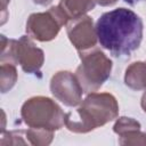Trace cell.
<instances>
[{"instance_id":"1","label":"cell","mask_w":146,"mask_h":146,"mask_svg":"<svg viewBox=\"0 0 146 146\" xmlns=\"http://www.w3.org/2000/svg\"><path fill=\"white\" fill-rule=\"evenodd\" d=\"M95 29L100 46L114 57H129L143 40L141 18L122 7L104 13Z\"/></svg>"},{"instance_id":"2","label":"cell","mask_w":146,"mask_h":146,"mask_svg":"<svg viewBox=\"0 0 146 146\" xmlns=\"http://www.w3.org/2000/svg\"><path fill=\"white\" fill-rule=\"evenodd\" d=\"M117 113L119 106L112 95L91 92L76 108L79 119L65 114V124L73 132H88L114 120Z\"/></svg>"},{"instance_id":"3","label":"cell","mask_w":146,"mask_h":146,"mask_svg":"<svg viewBox=\"0 0 146 146\" xmlns=\"http://www.w3.org/2000/svg\"><path fill=\"white\" fill-rule=\"evenodd\" d=\"M22 117L31 129L57 130L65 123V115L60 107L50 98L34 97L24 103Z\"/></svg>"},{"instance_id":"4","label":"cell","mask_w":146,"mask_h":146,"mask_svg":"<svg viewBox=\"0 0 146 146\" xmlns=\"http://www.w3.org/2000/svg\"><path fill=\"white\" fill-rule=\"evenodd\" d=\"M81 65L76 68L78 78L83 92L96 91L110 78L112 62L100 50L80 52Z\"/></svg>"},{"instance_id":"5","label":"cell","mask_w":146,"mask_h":146,"mask_svg":"<svg viewBox=\"0 0 146 146\" xmlns=\"http://www.w3.org/2000/svg\"><path fill=\"white\" fill-rule=\"evenodd\" d=\"M43 51L35 47L29 36L24 35L18 41L8 40V46L2 41L1 62L18 63L26 73H39L43 64Z\"/></svg>"},{"instance_id":"6","label":"cell","mask_w":146,"mask_h":146,"mask_svg":"<svg viewBox=\"0 0 146 146\" xmlns=\"http://www.w3.org/2000/svg\"><path fill=\"white\" fill-rule=\"evenodd\" d=\"M68 22L65 13L57 7H51L46 13L32 14L26 23V32L39 41H50L56 38L60 26Z\"/></svg>"},{"instance_id":"7","label":"cell","mask_w":146,"mask_h":146,"mask_svg":"<svg viewBox=\"0 0 146 146\" xmlns=\"http://www.w3.org/2000/svg\"><path fill=\"white\" fill-rule=\"evenodd\" d=\"M52 95L66 106H76L81 102L83 89L75 75L71 72L56 73L50 82Z\"/></svg>"},{"instance_id":"8","label":"cell","mask_w":146,"mask_h":146,"mask_svg":"<svg viewBox=\"0 0 146 146\" xmlns=\"http://www.w3.org/2000/svg\"><path fill=\"white\" fill-rule=\"evenodd\" d=\"M67 34L78 50H86L96 44L97 34L96 29L92 26V19L89 16H81L71 19L67 24Z\"/></svg>"},{"instance_id":"9","label":"cell","mask_w":146,"mask_h":146,"mask_svg":"<svg viewBox=\"0 0 146 146\" xmlns=\"http://www.w3.org/2000/svg\"><path fill=\"white\" fill-rule=\"evenodd\" d=\"M124 82L135 90L146 89V63L137 62L130 65L125 71Z\"/></svg>"},{"instance_id":"10","label":"cell","mask_w":146,"mask_h":146,"mask_svg":"<svg viewBox=\"0 0 146 146\" xmlns=\"http://www.w3.org/2000/svg\"><path fill=\"white\" fill-rule=\"evenodd\" d=\"M95 2V0H60L58 6L68 19H75L94 9Z\"/></svg>"},{"instance_id":"11","label":"cell","mask_w":146,"mask_h":146,"mask_svg":"<svg viewBox=\"0 0 146 146\" xmlns=\"http://www.w3.org/2000/svg\"><path fill=\"white\" fill-rule=\"evenodd\" d=\"M95 1L100 6H111V5L115 3L117 0H95Z\"/></svg>"},{"instance_id":"12","label":"cell","mask_w":146,"mask_h":146,"mask_svg":"<svg viewBox=\"0 0 146 146\" xmlns=\"http://www.w3.org/2000/svg\"><path fill=\"white\" fill-rule=\"evenodd\" d=\"M52 0H33V2L38 3V5H41V6H46V5H49Z\"/></svg>"},{"instance_id":"13","label":"cell","mask_w":146,"mask_h":146,"mask_svg":"<svg viewBox=\"0 0 146 146\" xmlns=\"http://www.w3.org/2000/svg\"><path fill=\"white\" fill-rule=\"evenodd\" d=\"M141 107H143L144 112L146 113V91H145V94L143 95V98H141Z\"/></svg>"},{"instance_id":"14","label":"cell","mask_w":146,"mask_h":146,"mask_svg":"<svg viewBox=\"0 0 146 146\" xmlns=\"http://www.w3.org/2000/svg\"><path fill=\"white\" fill-rule=\"evenodd\" d=\"M127 3H129V5H135L137 1H140V0H124Z\"/></svg>"}]
</instances>
